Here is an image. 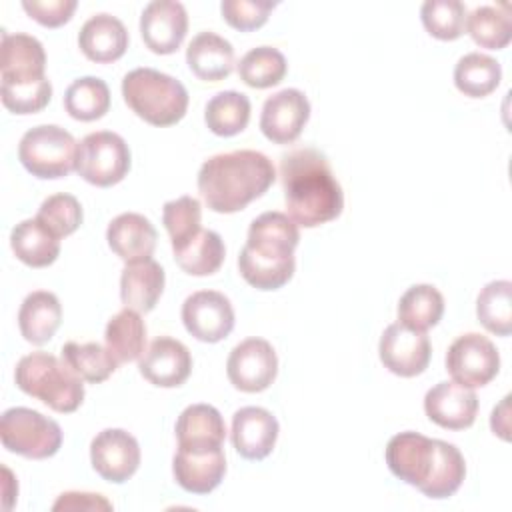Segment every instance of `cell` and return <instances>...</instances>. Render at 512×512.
Segmentation results:
<instances>
[{
	"mask_svg": "<svg viewBox=\"0 0 512 512\" xmlns=\"http://www.w3.org/2000/svg\"><path fill=\"white\" fill-rule=\"evenodd\" d=\"M384 456L398 480L434 500L452 496L466 476L464 456L454 444L412 430L392 436Z\"/></svg>",
	"mask_w": 512,
	"mask_h": 512,
	"instance_id": "cell-1",
	"label": "cell"
},
{
	"mask_svg": "<svg viewBox=\"0 0 512 512\" xmlns=\"http://www.w3.org/2000/svg\"><path fill=\"white\" fill-rule=\"evenodd\" d=\"M280 180L288 214L296 224L316 228L342 214L344 194L322 152L298 148L284 154Z\"/></svg>",
	"mask_w": 512,
	"mask_h": 512,
	"instance_id": "cell-2",
	"label": "cell"
},
{
	"mask_svg": "<svg viewBox=\"0 0 512 512\" xmlns=\"http://www.w3.org/2000/svg\"><path fill=\"white\" fill-rule=\"evenodd\" d=\"M276 180L272 160L256 150H234L208 158L198 172V192L218 214L244 210Z\"/></svg>",
	"mask_w": 512,
	"mask_h": 512,
	"instance_id": "cell-3",
	"label": "cell"
},
{
	"mask_svg": "<svg viewBox=\"0 0 512 512\" xmlns=\"http://www.w3.org/2000/svg\"><path fill=\"white\" fill-rule=\"evenodd\" d=\"M298 224L284 212H264L252 220L238 256L242 278L256 290H278L294 276Z\"/></svg>",
	"mask_w": 512,
	"mask_h": 512,
	"instance_id": "cell-4",
	"label": "cell"
},
{
	"mask_svg": "<svg viewBox=\"0 0 512 512\" xmlns=\"http://www.w3.org/2000/svg\"><path fill=\"white\" fill-rule=\"evenodd\" d=\"M16 386L60 414L78 410L84 400L82 378L60 358L32 352L20 358L14 370Z\"/></svg>",
	"mask_w": 512,
	"mask_h": 512,
	"instance_id": "cell-5",
	"label": "cell"
},
{
	"mask_svg": "<svg viewBox=\"0 0 512 512\" xmlns=\"http://www.w3.org/2000/svg\"><path fill=\"white\" fill-rule=\"evenodd\" d=\"M122 96L130 110L152 126H172L188 110L184 84L154 68H134L122 80Z\"/></svg>",
	"mask_w": 512,
	"mask_h": 512,
	"instance_id": "cell-6",
	"label": "cell"
},
{
	"mask_svg": "<svg viewBox=\"0 0 512 512\" xmlns=\"http://www.w3.org/2000/svg\"><path fill=\"white\" fill-rule=\"evenodd\" d=\"M76 148L78 144L68 130L54 124H42L30 128L22 136L18 158L32 176L54 180L70 174L76 164Z\"/></svg>",
	"mask_w": 512,
	"mask_h": 512,
	"instance_id": "cell-7",
	"label": "cell"
},
{
	"mask_svg": "<svg viewBox=\"0 0 512 512\" xmlns=\"http://www.w3.org/2000/svg\"><path fill=\"white\" fill-rule=\"evenodd\" d=\"M0 440L8 452L32 460H44L60 450L62 430L56 420L32 408L16 406L2 414Z\"/></svg>",
	"mask_w": 512,
	"mask_h": 512,
	"instance_id": "cell-8",
	"label": "cell"
},
{
	"mask_svg": "<svg viewBox=\"0 0 512 512\" xmlns=\"http://www.w3.org/2000/svg\"><path fill=\"white\" fill-rule=\"evenodd\" d=\"M74 170L88 184L108 188L124 180L130 170V148L126 140L110 130L84 136L76 148Z\"/></svg>",
	"mask_w": 512,
	"mask_h": 512,
	"instance_id": "cell-9",
	"label": "cell"
},
{
	"mask_svg": "<svg viewBox=\"0 0 512 512\" xmlns=\"http://www.w3.org/2000/svg\"><path fill=\"white\" fill-rule=\"evenodd\" d=\"M446 370L454 382L466 388L486 386L500 370V354L492 340L468 332L450 344L446 352Z\"/></svg>",
	"mask_w": 512,
	"mask_h": 512,
	"instance_id": "cell-10",
	"label": "cell"
},
{
	"mask_svg": "<svg viewBox=\"0 0 512 512\" xmlns=\"http://www.w3.org/2000/svg\"><path fill=\"white\" fill-rule=\"evenodd\" d=\"M226 374L234 388L242 392L266 390L278 374V358L264 338H246L236 344L226 362Z\"/></svg>",
	"mask_w": 512,
	"mask_h": 512,
	"instance_id": "cell-11",
	"label": "cell"
},
{
	"mask_svg": "<svg viewBox=\"0 0 512 512\" xmlns=\"http://www.w3.org/2000/svg\"><path fill=\"white\" fill-rule=\"evenodd\" d=\"M182 322L196 340L214 344L232 332L234 308L222 292L200 290L184 300Z\"/></svg>",
	"mask_w": 512,
	"mask_h": 512,
	"instance_id": "cell-12",
	"label": "cell"
},
{
	"mask_svg": "<svg viewBox=\"0 0 512 512\" xmlns=\"http://www.w3.org/2000/svg\"><path fill=\"white\" fill-rule=\"evenodd\" d=\"M378 354L384 368L392 374L412 378L428 368L432 346L426 332L410 330L400 322H394L382 332Z\"/></svg>",
	"mask_w": 512,
	"mask_h": 512,
	"instance_id": "cell-13",
	"label": "cell"
},
{
	"mask_svg": "<svg viewBox=\"0 0 512 512\" xmlns=\"http://www.w3.org/2000/svg\"><path fill=\"white\" fill-rule=\"evenodd\" d=\"M90 462L100 478L122 484L132 478L140 466L138 440L122 428H106L98 432L90 444Z\"/></svg>",
	"mask_w": 512,
	"mask_h": 512,
	"instance_id": "cell-14",
	"label": "cell"
},
{
	"mask_svg": "<svg viewBox=\"0 0 512 512\" xmlns=\"http://www.w3.org/2000/svg\"><path fill=\"white\" fill-rule=\"evenodd\" d=\"M310 118V102L304 92L284 88L266 98L260 114V130L274 144L294 142Z\"/></svg>",
	"mask_w": 512,
	"mask_h": 512,
	"instance_id": "cell-15",
	"label": "cell"
},
{
	"mask_svg": "<svg viewBox=\"0 0 512 512\" xmlns=\"http://www.w3.org/2000/svg\"><path fill=\"white\" fill-rule=\"evenodd\" d=\"M188 32V14L180 2L154 0L140 16V34L154 54H172Z\"/></svg>",
	"mask_w": 512,
	"mask_h": 512,
	"instance_id": "cell-16",
	"label": "cell"
},
{
	"mask_svg": "<svg viewBox=\"0 0 512 512\" xmlns=\"http://www.w3.org/2000/svg\"><path fill=\"white\" fill-rule=\"evenodd\" d=\"M138 370L154 386L176 388L188 380L192 372V356L180 340L158 336L140 356Z\"/></svg>",
	"mask_w": 512,
	"mask_h": 512,
	"instance_id": "cell-17",
	"label": "cell"
},
{
	"mask_svg": "<svg viewBox=\"0 0 512 512\" xmlns=\"http://www.w3.org/2000/svg\"><path fill=\"white\" fill-rule=\"evenodd\" d=\"M426 416L446 430L470 428L478 414V396L458 382H438L424 396Z\"/></svg>",
	"mask_w": 512,
	"mask_h": 512,
	"instance_id": "cell-18",
	"label": "cell"
},
{
	"mask_svg": "<svg viewBox=\"0 0 512 512\" xmlns=\"http://www.w3.org/2000/svg\"><path fill=\"white\" fill-rule=\"evenodd\" d=\"M278 420L260 406H244L232 418V444L246 460H264L276 446Z\"/></svg>",
	"mask_w": 512,
	"mask_h": 512,
	"instance_id": "cell-19",
	"label": "cell"
},
{
	"mask_svg": "<svg viewBox=\"0 0 512 512\" xmlns=\"http://www.w3.org/2000/svg\"><path fill=\"white\" fill-rule=\"evenodd\" d=\"M226 438V426L220 412L210 404H192L176 420L178 450L210 452L220 450Z\"/></svg>",
	"mask_w": 512,
	"mask_h": 512,
	"instance_id": "cell-20",
	"label": "cell"
},
{
	"mask_svg": "<svg viewBox=\"0 0 512 512\" xmlns=\"http://www.w3.org/2000/svg\"><path fill=\"white\" fill-rule=\"evenodd\" d=\"M44 68L46 54L34 36L2 32V84H26L42 80L46 78Z\"/></svg>",
	"mask_w": 512,
	"mask_h": 512,
	"instance_id": "cell-21",
	"label": "cell"
},
{
	"mask_svg": "<svg viewBox=\"0 0 512 512\" xmlns=\"http://www.w3.org/2000/svg\"><path fill=\"white\" fill-rule=\"evenodd\" d=\"M156 228L152 222L136 212H124L116 216L106 230L110 250L126 264L150 260L156 248Z\"/></svg>",
	"mask_w": 512,
	"mask_h": 512,
	"instance_id": "cell-22",
	"label": "cell"
},
{
	"mask_svg": "<svg viewBox=\"0 0 512 512\" xmlns=\"http://www.w3.org/2000/svg\"><path fill=\"white\" fill-rule=\"evenodd\" d=\"M78 46L88 60L110 64L124 56L128 48V30L116 16L96 14L82 24Z\"/></svg>",
	"mask_w": 512,
	"mask_h": 512,
	"instance_id": "cell-23",
	"label": "cell"
},
{
	"mask_svg": "<svg viewBox=\"0 0 512 512\" xmlns=\"http://www.w3.org/2000/svg\"><path fill=\"white\" fill-rule=\"evenodd\" d=\"M174 480L180 488L192 494L212 492L226 474L224 450L210 452H186L178 450L172 460Z\"/></svg>",
	"mask_w": 512,
	"mask_h": 512,
	"instance_id": "cell-24",
	"label": "cell"
},
{
	"mask_svg": "<svg viewBox=\"0 0 512 512\" xmlns=\"http://www.w3.org/2000/svg\"><path fill=\"white\" fill-rule=\"evenodd\" d=\"M186 64L196 78L220 82L234 70V48L214 32H200L186 48Z\"/></svg>",
	"mask_w": 512,
	"mask_h": 512,
	"instance_id": "cell-25",
	"label": "cell"
},
{
	"mask_svg": "<svg viewBox=\"0 0 512 512\" xmlns=\"http://www.w3.org/2000/svg\"><path fill=\"white\" fill-rule=\"evenodd\" d=\"M164 270L158 262L144 260L126 264L120 276V298L122 304L136 312H150L158 304L164 292Z\"/></svg>",
	"mask_w": 512,
	"mask_h": 512,
	"instance_id": "cell-26",
	"label": "cell"
},
{
	"mask_svg": "<svg viewBox=\"0 0 512 512\" xmlns=\"http://www.w3.org/2000/svg\"><path fill=\"white\" fill-rule=\"evenodd\" d=\"M60 322L62 306L58 298L46 290L30 292L18 310L20 334L36 346L46 344L56 334Z\"/></svg>",
	"mask_w": 512,
	"mask_h": 512,
	"instance_id": "cell-27",
	"label": "cell"
},
{
	"mask_svg": "<svg viewBox=\"0 0 512 512\" xmlns=\"http://www.w3.org/2000/svg\"><path fill=\"white\" fill-rule=\"evenodd\" d=\"M10 246L16 258L32 268L50 266L60 254V238H56L38 218H28L16 224L10 232Z\"/></svg>",
	"mask_w": 512,
	"mask_h": 512,
	"instance_id": "cell-28",
	"label": "cell"
},
{
	"mask_svg": "<svg viewBox=\"0 0 512 512\" xmlns=\"http://www.w3.org/2000/svg\"><path fill=\"white\" fill-rule=\"evenodd\" d=\"M444 314V298L430 284L410 286L398 302V322L410 330L426 332L436 326Z\"/></svg>",
	"mask_w": 512,
	"mask_h": 512,
	"instance_id": "cell-29",
	"label": "cell"
},
{
	"mask_svg": "<svg viewBox=\"0 0 512 512\" xmlns=\"http://www.w3.org/2000/svg\"><path fill=\"white\" fill-rule=\"evenodd\" d=\"M106 348L118 362H134L144 354L146 346V324L140 312L124 308L112 316L104 332Z\"/></svg>",
	"mask_w": 512,
	"mask_h": 512,
	"instance_id": "cell-30",
	"label": "cell"
},
{
	"mask_svg": "<svg viewBox=\"0 0 512 512\" xmlns=\"http://www.w3.org/2000/svg\"><path fill=\"white\" fill-rule=\"evenodd\" d=\"M502 80L500 64L480 52H470L462 56L454 68L456 88L470 98H484L492 94Z\"/></svg>",
	"mask_w": 512,
	"mask_h": 512,
	"instance_id": "cell-31",
	"label": "cell"
},
{
	"mask_svg": "<svg viewBox=\"0 0 512 512\" xmlns=\"http://www.w3.org/2000/svg\"><path fill=\"white\" fill-rule=\"evenodd\" d=\"M204 122L216 136H236L250 122V100L236 90H224L212 96L204 110Z\"/></svg>",
	"mask_w": 512,
	"mask_h": 512,
	"instance_id": "cell-32",
	"label": "cell"
},
{
	"mask_svg": "<svg viewBox=\"0 0 512 512\" xmlns=\"http://www.w3.org/2000/svg\"><path fill=\"white\" fill-rule=\"evenodd\" d=\"M224 256V242L214 230H200L186 246L174 250L176 264L190 276H210L218 272Z\"/></svg>",
	"mask_w": 512,
	"mask_h": 512,
	"instance_id": "cell-33",
	"label": "cell"
},
{
	"mask_svg": "<svg viewBox=\"0 0 512 512\" xmlns=\"http://www.w3.org/2000/svg\"><path fill=\"white\" fill-rule=\"evenodd\" d=\"M478 322L496 336H510L512 332V282H488L476 300Z\"/></svg>",
	"mask_w": 512,
	"mask_h": 512,
	"instance_id": "cell-34",
	"label": "cell"
},
{
	"mask_svg": "<svg viewBox=\"0 0 512 512\" xmlns=\"http://www.w3.org/2000/svg\"><path fill=\"white\" fill-rule=\"evenodd\" d=\"M66 112L80 122L102 118L110 110V90L102 78L84 76L74 80L64 94Z\"/></svg>",
	"mask_w": 512,
	"mask_h": 512,
	"instance_id": "cell-35",
	"label": "cell"
},
{
	"mask_svg": "<svg viewBox=\"0 0 512 512\" xmlns=\"http://www.w3.org/2000/svg\"><path fill=\"white\" fill-rule=\"evenodd\" d=\"M464 28L472 40L488 50H502L512 40V20L506 6H480L466 16Z\"/></svg>",
	"mask_w": 512,
	"mask_h": 512,
	"instance_id": "cell-36",
	"label": "cell"
},
{
	"mask_svg": "<svg viewBox=\"0 0 512 512\" xmlns=\"http://www.w3.org/2000/svg\"><path fill=\"white\" fill-rule=\"evenodd\" d=\"M62 360L86 382H104L118 368L114 354L98 342H66L62 346Z\"/></svg>",
	"mask_w": 512,
	"mask_h": 512,
	"instance_id": "cell-37",
	"label": "cell"
},
{
	"mask_svg": "<svg viewBox=\"0 0 512 512\" xmlns=\"http://www.w3.org/2000/svg\"><path fill=\"white\" fill-rule=\"evenodd\" d=\"M288 70L286 58L278 48L258 46L238 62V76L250 88H270L284 80Z\"/></svg>",
	"mask_w": 512,
	"mask_h": 512,
	"instance_id": "cell-38",
	"label": "cell"
},
{
	"mask_svg": "<svg viewBox=\"0 0 512 512\" xmlns=\"http://www.w3.org/2000/svg\"><path fill=\"white\" fill-rule=\"evenodd\" d=\"M200 220H202V208H200V202L192 196H180L164 204L162 222L168 230L172 250H180L202 230Z\"/></svg>",
	"mask_w": 512,
	"mask_h": 512,
	"instance_id": "cell-39",
	"label": "cell"
},
{
	"mask_svg": "<svg viewBox=\"0 0 512 512\" xmlns=\"http://www.w3.org/2000/svg\"><path fill=\"white\" fill-rule=\"evenodd\" d=\"M426 32L438 40H456L464 34L466 6L460 0H426L420 8Z\"/></svg>",
	"mask_w": 512,
	"mask_h": 512,
	"instance_id": "cell-40",
	"label": "cell"
},
{
	"mask_svg": "<svg viewBox=\"0 0 512 512\" xmlns=\"http://www.w3.org/2000/svg\"><path fill=\"white\" fill-rule=\"evenodd\" d=\"M82 206L72 194H52L48 196L40 208L36 218L56 236L64 238L78 230L82 224Z\"/></svg>",
	"mask_w": 512,
	"mask_h": 512,
	"instance_id": "cell-41",
	"label": "cell"
},
{
	"mask_svg": "<svg viewBox=\"0 0 512 512\" xmlns=\"http://www.w3.org/2000/svg\"><path fill=\"white\" fill-rule=\"evenodd\" d=\"M2 104L14 114H34L48 106L52 98V84L48 78L26 84H2Z\"/></svg>",
	"mask_w": 512,
	"mask_h": 512,
	"instance_id": "cell-42",
	"label": "cell"
},
{
	"mask_svg": "<svg viewBox=\"0 0 512 512\" xmlns=\"http://www.w3.org/2000/svg\"><path fill=\"white\" fill-rule=\"evenodd\" d=\"M274 6L276 4L270 0H224L220 4V12L232 28L252 32L266 24Z\"/></svg>",
	"mask_w": 512,
	"mask_h": 512,
	"instance_id": "cell-43",
	"label": "cell"
},
{
	"mask_svg": "<svg viewBox=\"0 0 512 512\" xmlns=\"http://www.w3.org/2000/svg\"><path fill=\"white\" fill-rule=\"evenodd\" d=\"M78 2L76 0H24L22 8L30 18H34L38 24L46 28H58L66 24Z\"/></svg>",
	"mask_w": 512,
	"mask_h": 512,
	"instance_id": "cell-44",
	"label": "cell"
},
{
	"mask_svg": "<svg viewBox=\"0 0 512 512\" xmlns=\"http://www.w3.org/2000/svg\"><path fill=\"white\" fill-rule=\"evenodd\" d=\"M54 512L60 510H112V504L94 492H64L52 506Z\"/></svg>",
	"mask_w": 512,
	"mask_h": 512,
	"instance_id": "cell-45",
	"label": "cell"
},
{
	"mask_svg": "<svg viewBox=\"0 0 512 512\" xmlns=\"http://www.w3.org/2000/svg\"><path fill=\"white\" fill-rule=\"evenodd\" d=\"M508 400L510 396H506L500 406H496L492 410V418H490V426H492V432L498 434L502 440H508L510 434H508Z\"/></svg>",
	"mask_w": 512,
	"mask_h": 512,
	"instance_id": "cell-46",
	"label": "cell"
}]
</instances>
